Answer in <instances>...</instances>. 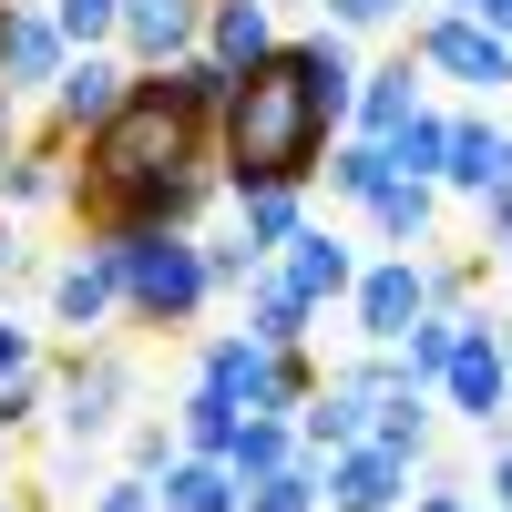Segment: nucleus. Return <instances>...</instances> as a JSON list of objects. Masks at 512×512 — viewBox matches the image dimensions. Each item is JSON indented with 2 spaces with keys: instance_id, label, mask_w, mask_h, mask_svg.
I'll list each match as a JSON object with an SVG mask.
<instances>
[{
  "instance_id": "obj_15",
  "label": "nucleus",
  "mask_w": 512,
  "mask_h": 512,
  "mask_svg": "<svg viewBox=\"0 0 512 512\" xmlns=\"http://www.w3.org/2000/svg\"><path fill=\"white\" fill-rule=\"evenodd\" d=\"M277 0H205V52H216L226 72H246V62H267L277 52Z\"/></svg>"
},
{
  "instance_id": "obj_21",
  "label": "nucleus",
  "mask_w": 512,
  "mask_h": 512,
  "mask_svg": "<svg viewBox=\"0 0 512 512\" xmlns=\"http://www.w3.org/2000/svg\"><path fill=\"white\" fill-rule=\"evenodd\" d=\"M308 226V185H277V195H236V246L256 256V267H267V256Z\"/></svg>"
},
{
  "instance_id": "obj_39",
  "label": "nucleus",
  "mask_w": 512,
  "mask_h": 512,
  "mask_svg": "<svg viewBox=\"0 0 512 512\" xmlns=\"http://www.w3.org/2000/svg\"><path fill=\"white\" fill-rule=\"evenodd\" d=\"M11 154H21V103L0 93V164H11Z\"/></svg>"
},
{
  "instance_id": "obj_14",
  "label": "nucleus",
  "mask_w": 512,
  "mask_h": 512,
  "mask_svg": "<svg viewBox=\"0 0 512 512\" xmlns=\"http://www.w3.org/2000/svg\"><path fill=\"white\" fill-rule=\"evenodd\" d=\"M134 82H144V93H154L164 113H185V123H205V134H216V113H226V82H236V72H226L216 52H185V62L134 72Z\"/></svg>"
},
{
  "instance_id": "obj_7",
  "label": "nucleus",
  "mask_w": 512,
  "mask_h": 512,
  "mask_svg": "<svg viewBox=\"0 0 512 512\" xmlns=\"http://www.w3.org/2000/svg\"><path fill=\"white\" fill-rule=\"evenodd\" d=\"M431 308V277H420V246H390L379 267H359V287H349V318H359V338L369 349H400V328Z\"/></svg>"
},
{
  "instance_id": "obj_24",
  "label": "nucleus",
  "mask_w": 512,
  "mask_h": 512,
  "mask_svg": "<svg viewBox=\"0 0 512 512\" xmlns=\"http://www.w3.org/2000/svg\"><path fill=\"white\" fill-rule=\"evenodd\" d=\"M236 420H246V410H236V400L216 390V379H195V390L175 400V441H185V451H205V461H226V441H236Z\"/></svg>"
},
{
  "instance_id": "obj_26",
  "label": "nucleus",
  "mask_w": 512,
  "mask_h": 512,
  "mask_svg": "<svg viewBox=\"0 0 512 512\" xmlns=\"http://www.w3.org/2000/svg\"><path fill=\"white\" fill-rule=\"evenodd\" d=\"M379 154H390V175H431V185H441V154H451V113H431V103H420V113H410V123H400V134L379 144Z\"/></svg>"
},
{
  "instance_id": "obj_28",
  "label": "nucleus",
  "mask_w": 512,
  "mask_h": 512,
  "mask_svg": "<svg viewBox=\"0 0 512 512\" xmlns=\"http://www.w3.org/2000/svg\"><path fill=\"white\" fill-rule=\"evenodd\" d=\"M369 441H390L400 461H420V451H431V390H390L379 420H369Z\"/></svg>"
},
{
  "instance_id": "obj_41",
  "label": "nucleus",
  "mask_w": 512,
  "mask_h": 512,
  "mask_svg": "<svg viewBox=\"0 0 512 512\" xmlns=\"http://www.w3.org/2000/svg\"><path fill=\"white\" fill-rule=\"evenodd\" d=\"M492 328H502V359H512V318H492Z\"/></svg>"
},
{
  "instance_id": "obj_25",
  "label": "nucleus",
  "mask_w": 512,
  "mask_h": 512,
  "mask_svg": "<svg viewBox=\"0 0 512 512\" xmlns=\"http://www.w3.org/2000/svg\"><path fill=\"white\" fill-rule=\"evenodd\" d=\"M308 441H297V420H277V410H256V420H236V441H226V472L236 482H256V472H277V461H297Z\"/></svg>"
},
{
  "instance_id": "obj_4",
  "label": "nucleus",
  "mask_w": 512,
  "mask_h": 512,
  "mask_svg": "<svg viewBox=\"0 0 512 512\" xmlns=\"http://www.w3.org/2000/svg\"><path fill=\"white\" fill-rule=\"evenodd\" d=\"M123 410H134V359L103 349V338H82V349L62 359V379H52V420H62V441H72V451L113 441Z\"/></svg>"
},
{
  "instance_id": "obj_27",
  "label": "nucleus",
  "mask_w": 512,
  "mask_h": 512,
  "mask_svg": "<svg viewBox=\"0 0 512 512\" xmlns=\"http://www.w3.org/2000/svg\"><path fill=\"white\" fill-rule=\"evenodd\" d=\"M318 175H328V195H338V205H369L379 185H390V154H379L369 134H349V144H328Z\"/></svg>"
},
{
  "instance_id": "obj_29",
  "label": "nucleus",
  "mask_w": 512,
  "mask_h": 512,
  "mask_svg": "<svg viewBox=\"0 0 512 512\" xmlns=\"http://www.w3.org/2000/svg\"><path fill=\"white\" fill-rule=\"evenodd\" d=\"M41 11H52V31L72 41V52H103L113 21H123V0H41Z\"/></svg>"
},
{
  "instance_id": "obj_6",
  "label": "nucleus",
  "mask_w": 512,
  "mask_h": 512,
  "mask_svg": "<svg viewBox=\"0 0 512 512\" xmlns=\"http://www.w3.org/2000/svg\"><path fill=\"white\" fill-rule=\"evenodd\" d=\"M431 400H441V410H461L482 441L512 420V359H502V328H492V318L461 328V349H451V369H441V390H431Z\"/></svg>"
},
{
  "instance_id": "obj_19",
  "label": "nucleus",
  "mask_w": 512,
  "mask_h": 512,
  "mask_svg": "<svg viewBox=\"0 0 512 512\" xmlns=\"http://www.w3.org/2000/svg\"><path fill=\"white\" fill-rule=\"evenodd\" d=\"M461 328H472V318H461V308H420L410 328H400V379H410V390H441V369H451V349H461Z\"/></svg>"
},
{
  "instance_id": "obj_31",
  "label": "nucleus",
  "mask_w": 512,
  "mask_h": 512,
  "mask_svg": "<svg viewBox=\"0 0 512 512\" xmlns=\"http://www.w3.org/2000/svg\"><path fill=\"white\" fill-rule=\"evenodd\" d=\"M41 410H52V379H41V369H21V379H0V431H31Z\"/></svg>"
},
{
  "instance_id": "obj_36",
  "label": "nucleus",
  "mask_w": 512,
  "mask_h": 512,
  "mask_svg": "<svg viewBox=\"0 0 512 512\" xmlns=\"http://www.w3.org/2000/svg\"><path fill=\"white\" fill-rule=\"evenodd\" d=\"M11 277H31V246L11 236V216H0V287H11Z\"/></svg>"
},
{
  "instance_id": "obj_20",
  "label": "nucleus",
  "mask_w": 512,
  "mask_h": 512,
  "mask_svg": "<svg viewBox=\"0 0 512 512\" xmlns=\"http://www.w3.org/2000/svg\"><path fill=\"white\" fill-rule=\"evenodd\" d=\"M236 472H226V461H205V451H175V461H164V482H154V502L164 512H236Z\"/></svg>"
},
{
  "instance_id": "obj_44",
  "label": "nucleus",
  "mask_w": 512,
  "mask_h": 512,
  "mask_svg": "<svg viewBox=\"0 0 512 512\" xmlns=\"http://www.w3.org/2000/svg\"><path fill=\"white\" fill-rule=\"evenodd\" d=\"M502 175H512V154H502Z\"/></svg>"
},
{
  "instance_id": "obj_16",
  "label": "nucleus",
  "mask_w": 512,
  "mask_h": 512,
  "mask_svg": "<svg viewBox=\"0 0 512 512\" xmlns=\"http://www.w3.org/2000/svg\"><path fill=\"white\" fill-rule=\"evenodd\" d=\"M236 297H246V338H256V349H308L318 308H308V297H297V287H287L277 267H256V277H246Z\"/></svg>"
},
{
  "instance_id": "obj_37",
  "label": "nucleus",
  "mask_w": 512,
  "mask_h": 512,
  "mask_svg": "<svg viewBox=\"0 0 512 512\" xmlns=\"http://www.w3.org/2000/svg\"><path fill=\"white\" fill-rule=\"evenodd\" d=\"M410 512H472V492H461V482H431V492H420Z\"/></svg>"
},
{
  "instance_id": "obj_35",
  "label": "nucleus",
  "mask_w": 512,
  "mask_h": 512,
  "mask_svg": "<svg viewBox=\"0 0 512 512\" xmlns=\"http://www.w3.org/2000/svg\"><path fill=\"white\" fill-rule=\"evenodd\" d=\"M21 369H41V338H31L11 308H0V379H21Z\"/></svg>"
},
{
  "instance_id": "obj_3",
  "label": "nucleus",
  "mask_w": 512,
  "mask_h": 512,
  "mask_svg": "<svg viewBox=\"0 0 512 512\" xmlns=\"http://www.w3.org/2000/svg\"><path fill=\"white\" fill-rule=\"evenodd\" d=\"M123 256V318L134 328H195L205 308H216V277H205V236L195 226H134V236H113Z\"/></svg>"
},
{
  "instance_id": "obj_22",
  "label": "nucleus",
  "mask_w": 512,
  "mask_h": 512,
  "mask_svg": "<svg viewBox=\"0 0 512 512\" xmlns=\"http://www.w3.org/2000/svg\"><path fill=\"white\" fill-rule=\"evenodd\" d=\"M431 216H441V185L431 175H390L369 195V226L390 236V246H431Z\"/></svg>"
},
{
  "instance_id": "obj_17",
  "label": "nucleus",
  "mask_w": 512,
  "mask_h": 512,
  "mask_svg": "<svg viewBox=\"0 0 512 512\" xmlns=\"http://www.w3.org/2000/svg\"><path fill=\"white\" fill-rule=\"evenodd\" d=\"M410 113H420V62H410V52H400V62H379V72H359V103H349V123H359L369 144H390Z\"/></svg>"
},
{
  "instance_id": "obj_10",
  "label": "nucleus",
  "mask_w": 512,
  "mask_h": 512,
  "mask_svg": "<svg viewBox=\"0 0 512 512\" xmlns=\"http://www.w3.org/2000/svg\"><path fill=\"white\" fill-rule=\"evenodd\" d=\"M113 41H123V62H134V72H164V62L205 52V0H123Z\"/></svg>"
},
{
  "instance_id": "obj_33",
  "label": "nucleus",
  "mask_w": 512,
  "mask_h": 512,
  "mask_svg": "<svg viewBox=\"0 0 512 512\" xmlns=\"http://www.w3.org/2000/svg\"><path fill=\"white\" fill-rule=\"evenodd\" d=\"M82 512H164V502H154V482H144V472H113V482L82 502Z\"/></svg>"
},
{
  "instance_id": "obj_9",
  "label": "nucleus",
  "mask_w": 512,
  "mask_h": 512,
  "mask_svg": "<svg viewBox=\"0 0 512 512\" xmlns=\"http://www.w3.org/2000/svg\"><path fill=\"white\" fill-rule=\"evenodd\" d=\"M62 62H72V41L52 31V11H41V0H0V93H11V103L52 93Z\"/></svg>"
},
{
  "instance_id": "obj_23",
  "label": "nucleus",
  "mask_w": 512,
  "mask_h": 512,
  "mask_svg": "<svg viewBox=\"0 0 512 512\" xmlns=\"http://www.w3.org/2000/svg\"><path fill=\"white\" fill-rule=\"evenodd\" d=\"M318 482H328V451H297V461H277V472H256L236 492V512H328Z\"/></svg>"
},
{
  "instance_id": "obj_30",
  "label": "nucleus",
  "mask_w": 512,
  "mask_h": 512,
  "mask_svg": "<svg viewBox=\"0 0 512 512\" xmlns=\"http://www.w3.org/2000/svg\"><path fill=\"white\" fill-rule=\"evenodd\" d=\"M185 441H175V410L164 420H123V472H144V482H164V461H175Z\"/></svg>"
},
{
  "instance_id": "obj_38",
  "label": "nucleus",
  "mask_w": 512,
  "mask_h": 512,
  "mask_svg": "<svg viewBox=\"0 0 512 512\" xmlns=\"http://www.w3.org/2000/svg\"><path fill=\"white\" fill-rule=\"evenodd\" d=\"M492 512H512V441L492 451Z\"/></svg>"
},
{
  "instance_id": "obj_1",
  "label": "nucleus",
  "mask_w": 512,
  "mask_h": 512,
  "mask_svg": "<svg viewBox=\"0 0 512 512\" xmlns=\"http://www.w3.org/2000/svg\"><path fill=\"white\" fill-rule=\"evenodd\" d=\"M216 195H226L216 134L185 123V113H164L134 82L123 113L82 134V164H72V195L62 205L82 216V236H134V226H195Z\"/></svg>"
},
{
  "instance_id": "obj_5",
  "label": "nucleus",
  "mask_w": 512,
  "mask_h": 512,
  "mask_svg": "<svg viewBox=\"0 0 512 512\" xmlns=\"http://www.w3.org/2000/svg\"><path fill=\"white\" fill-rule=\"evenodd\" d=\"M410 62H420V72H441V82H461V93H482V103L512 93V41H502L492 21H472V11H420Z\"/></svg>"
},
{
  "instance_id": "obj_32",
  "label": "nucleus",
  "mask_w": 512,
  "mask_h": 512,
  "mask_svg": "<svg viewBox=\"0 0 512 512\" xmlns=\"http://www.w3.org/2000/svg\"><path fill=\"white\" fill-rule=\"evenodd\" d=\"M318 11H328L338 31H390V21L410 11V0H318Z\"/></svg>"
},
{
  "instance_id": "obj_40",
  "label": "nucleus",
  "mask_w": 512,
  "mask_h": 512,
  "mask_svg": "<svg viewBox=\"0 0 512 512\" xmlns=\"http://www.w3.org/2000/svg\"><path fill=\"white\" fill-rule=\"evenodd\" d=\"M472 21H492V31L512 41V0H472Z\"/></svg>"
},
{
  "instance_id": "obj_8",
  "label": "nucleus",
  "mask_w": 512,
  "mask_h": 512,
  "mask_svg": "<svg viewBox=\"0 0 512 512\" xmlns=\"http://www.w3.org/2000/svg\"><path fill=\"white\" fill-rule=\"evenodd\" d=\"M103 318H123V256H113V236H82L62 267H52V328L93 338Z\"/></svg>"
},
{
  "instance_id": "obj_18",
  "label": "nucleus",
  "mask_w": 512,
  "mask_h": 512,
  "mask_svg": "<svg viewBox=\"0 0 512 512\" xmlns=\"http://www.w3.org/2000/svg\"><path fill=\"white\" fill-rule=\"evenodd\" d=\"M502 154H512V134L492 113H451V154H441V185L451 195H482L492 175H502Z\"/></svg>"
},
{
  "instance_id": "obj_45",
  "label": "nucleus",
  "mask_w": 512,
  "mask_h": 512,
  "mask_svg": "<svg viewBox=\"0 0 512 512\" xmlns=\"http://www.w3.org/2000/svg\"><path fill=\"white\" fill-rule=\"evenodd\" d=\"M0 512H21V502H0Z\"/></svg>"
},
{
  "instance_id": "obj_34",
  "label": "nucleus",
  "mask_w": 512,
  "mask_h": 512,
  "mask_svg": "<svg viewBox=\"0 0 512 512\" xmlns=\"http://www.w3.org/2000/svg\"><path fill=\"white\" fill-rule=\"evenodd\" d=\"M472 205H482V246L502 256V236H512V175H492V185H482Z\"/></svg>"
},
{
  "instance_id": "obj_43",
  "label": "nucleus",
  "mask_w": 512,
  "mask_h": 512,
  "mask_svg": "<svg viewBox=\"0 0 512 512\" xmlns=\"http://www.w3.org/2000/svg\"><path fill=\"white\" fill-rule=\"evenodd\" d=\"M0 451H11V431H0Z\"/></svg>"
},
{
  "instance_id": "obj_2",
  "label": "nucleus",
  "mask_w": 512,
  "mask_h": 512,
  "mask_svg": "<svg viewBox=\"0 0 512 512\" xmlns=\"http://www.w3.org/2000/svg\"><path fill=\"white\" fill-rule=\"evenodd\" d=\"M338 144V103L318 93V72L297 41H277L267 62H246L226 82V113H216V164H226V195H277V185H318V164Z\"/></svg>"
},
{
  "instance_id": "obj_11",
  "label": "nucleus",
  "mask_w": 512,
  "mask_h": 512,
  "mask_svg": "<svg viewBox=\"0 0 512 512\" xmlns=\"http://www.w3.org/2000/svg\"><path fill=\"white\" fill-rule=\"evenodd\" d=\"M400 492H410V461H400L390 441H349V451H328V482H318L328 512H400Z\"/></svg>"
},
{
  "instance_id": "obj_42",
  "label": "nucleus",
  "mask_w": 512,
  "mask_h": 512,
  "mask_svg": "<svg viewBox=\"0 0 512 512\" xmlns=\"http://www.w3.org/2000/svg\"><path fill=\"white\" fill-rule=\"evenodd\" d=\"M502 267H512V236H502Z\"/></svg>"
},
{
  "instance_id": "obj_12",
  "label": "nucleus",
  "mask_w": 512,
  "mask_h": 512,
  "mask_svg": "<svg viewBox=\"0 0 512 512\" xmlns=\"http://www.w3.org/2000/svg\"><path fill=\"white\" fill-rule=\"evenodd\" d=\"M267 267H277L297 297H308V308H328V297H349V287H359V246H349V236H328V226H297V236L267 256Z\"/></svg>"
},
{
  "instance_id": "obj_13",
  "label": "nucleus",
  "mask_w": 512,
  "mask_h": 512,
  "mask_svg": "<svg viewBox=\"0 0 512 512\" xmlns=\"http://www.w3.org/2000/svg\"><path fill=\"white\" fill-rule=\"evenodd\" d=\"M123 93H134V72H123V62L72 52V62L52 72V123H62V134H93V123H113V113H123Z\"/></svg>"
}]
</instances>
